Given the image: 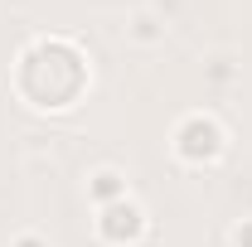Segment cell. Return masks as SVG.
Wrapping results in <instances>:
<instances>
[{"label": "cell", "instance_id": "obj_1", "mask_svg": "<svg viewBox=\"0 0 252 247\" xmlns=\"http://www.w3.org/2000/svg\"><path fill=\"white\" fill-rule=\"evenodd\" d=\"M83 78H88L83 54L63 39H44L20 59V93L39 107H68L83 88Z\"/></svg>", "mask_w": 252, "mask_h": 247}, {"label": "cell", "instance_id": "obj_5", "mask_svg": "<svg viewBox=\"0 0 252 247\" xmlns=\"http://www.w3.org/2000/svg\"><path fill=\"white\" fill-rule=\"evenodd\" d=\"M233 238H238V247H252V223H243V228H238Z\"/></svg>", "mask_w": 252, "mask_h": 247}, {"label": "cell", "instance_id": "obj_6", "mask_svg": "<svg viewBox=\"0 0 252 247\" xmlns=\"http://www.w3.org/2000/svg\"><path fill=\"white\" fill-rule=\"evenodd\" d=\"M15 247H44V243H39V238H20Z\"/></svg>", "mask_w": 252, "mask_h": 247}, {"label": "cell", "instance_id": "obj_4", "mask_svg": "<svg viewBox=\"0 0 252 247\" xmlns=\"http://www.w3.org/2000/svg\"><path fill=\"white\" fill-rule=\"evenodd\" d=\"M93 199H102V204H117V199H122V175L102 170V175L93 180Z\"/></svg>", "mask_w": 252, "mask_h": 247}, {"label": "cell", "instance_id": "obj_2", "mask_svg": "<svg viewBox=\"0 0 252 247\" xmlns=\"http://www.w3.org/2000/svg\"><path fill=\"white\" fill-rule=\"evenodd\" d=\"M175 151L185 155V160H194V165H204V160H214V155L223 151V131L209 117H189L180 131H175Z\"/></svg>", "mask_w": 252, "mask_h": 247}, {"label": "cell", "instance_id": "obj_3", "mask_svg": "<svg viewBox=\"0 0 252 247\" xmlns=\"http://www.w3.org/2000/svg\"><path fill=\"white\" fill-rule=\"evenodd\" d=\"M141 228H146V218H141V209H136L131 199H117V204H102V218H97V233H102L107 243H136V238H141Z\"/></svg>", "mask_w": 252, "mask_h": 247}]
</instances>
